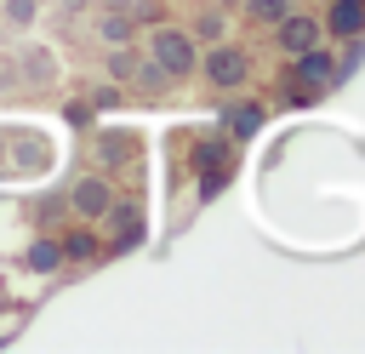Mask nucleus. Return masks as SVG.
Segmentation results:
<instances>
[{
	"mask_svg": "<svg viewBox=\"0 0 365 354\" xmlns=\"http://www.w3.org/2000/svg\"><path fill=\"white\" fill-rule=\"evenodd\" d=\"M63 257H74V263H91V257H97V240H91L86 228H74V234L63 240Z\"/></svg>",
	"mask_w": 365,
	"mask_h": 354,
	"instance_id": "obj_12",
	"label": "nucleus"
},
{
	"mask_svg": "<svg viewBox=\"0 0 365 354\" xmlns=\"http://www.w3.org/2000/svg\"><path fill=\"white\" fill-rule=\"evenodd\" d=\"M319 29H325V34H336V40L365 34V0H331V11L319 17Z\"/></svg>",
	"mask_w": 365,
	"mask_h": 354,
	"instance_id": "obj_6",
	"label": "nucleus"
},
{
	"mask_svg": "<svg viewBox=\"0 0 365 354\" xmlns=\"http://www.w3.org/2000/svg\"><path fill=\"white\" fill-rule=\"evenodd\" d=\"M137 63H143V57H137V51H125V46H114V51H108V74H114V80H131V74H137Z\"/></svg>",
	"mask_w": 365,
	"mask_h": 354,
	"instance_id": "obj_13",
	"label": "nucleus"
},
{
	"mask_svg": "<svg viewBox=\"0 0 365 354\" xmlns=\"http://www.w3.org/2000/svg\"><path fill=\"white\" fill-rule=\"evenodd\" d=\"M285 11H291V0H245V17H251V23H268V29H274Z\"/></svg>",
	"mask_w": 365,
	"mask_h": 354,
	"instance_id": "obj_10",
	"label": "nucleus"
},
{
	"mask_svg": "<svg viewBox=\"0 0 365 354\" xmlns=\"http://www.w3.org/2000/svg\"><path fill=\"white\" fill-rule=\"evenodd\" d=\"M262 126V108H251V103H240L234 114H228V137H251Z\"/></svg>",
	"mask_w": 365,
	"mask_h": 354,
	"instance_id": "obj_11",
	"label": "nucleus"
},
{
	"mask_svg": "<svg viewBox=\"0 0 365 354\" xmlns=\"http://www.w3.org/2000/svg\"><path fill=\"white\" fill-rule=\"evenodd\" d=\"M97 34H103L108 46H125V40L137 34V23H131V11H103V17H97Z\"/></svg>",
	"mask_w": 365,
	"mask_h": 354,
	"instance_id": "obj_8",
	"label": "nucleus"
},
{
	"mask_svg": "<svg viewBox=\"0 0 365 354\" xmlns=\"http://www.w3.org/2000/svg\"><path fill=\"white\" fill-rule=\"evenodd\" d=\"M57 263H63V240H34V246H29V268H34V274H51Z\"/></svg>",
	"mask_w": 365,
	"mask_h": 354,
	"instance_id": "obj_9",
	"label": "nucleus"
},
{
	"mask_svg": "<svg viewBox=\"0 0 365 354\" xmlns=\"http://www.w3.org/2000/svg\"><path fill=\"white\" fill-rule=\"evenodd\" d=\"M319 17H308V11H285L279 23H274V46L285 51V57H297V51H308V46H319Z\"/></svg>",
	"mask_w": 365,
	"mask_h": 354,
	"instance_id": "obj_3",
	"label": "nucleus"
},
{
	"mask_svg": "<svg viewBox=\"0 0 365 354\" xmlns=\"http://www.w3.org/2000/svg\"><path fill=\"white\" fill-rule=\"evenodd\" d=\"M68 6H74V11H80V6H91V0H68Z\"/></svg>",
	"mask_w": 365,
	"mask_h": 354,
	"instance_id": "obj_16",
	"label": "nucleus"
},
{
	"mask_svg": "<svg viewBox=\"0 0 365 354\" xmlns=\"http://www.w3.org/2000/svg\"><path fill=\"white\" fill-rule=\"evenodd\" d=\"M291 63H297V80H302L308 91H331V86H336V57H331L325 46H308V51H297Z\"/></svg>",
	"mask_w": 365,
	"mask_h": 354,
	"instance_id": "obj_4",
	"label": "nucleus"
},
{
	"mask_svg": "<svg viewBox=\"0 0 365 354\" xmlns=\"http://www.w3.org/2000/svg\"><path fill=\"white\" fill-rule=\"evenodd\" d=\"M222 29H228V23H222V11H200V23H194V40H205V46H211V40H222Z\"/></svg>",
	"mask_w": 365,
	"mask_h": 354,
	"instance_id": "obj_14",
	"label": "nucleus"
},
{
	"mask_svg": "<svg viewBox=\"0 0 365 354\" xmlns=\"http://www.w3.org/2000/svg\"><path fill=\"white\" fill-rule=\"evenodd\" d=\"M40 0H6V23H34Z\"/></svg>",
	"mask_w": 365,
	"mask_h": 354,
	"instance_id": "obj_15",
	"label": "nucleus"
},
{
	"mask_svg": "<svg viewBox=\"0 0 365 354\" xmlns=\"http://www.w3.org/2000/svg\"><path fill=\"white\" fill-rule=\"evenodd\" d=\"M148 57L165 69V80H188V74L200 69V40H194L188 29H177V23H160V29L148 34Z\"/></svg>",
	"mask_w": 365,
	"mask_h": 354,
	"instance_id": "obj_1",
	"label": "nucleus"
},
{
	"mask_svg": "<svg viewBox=\"0 0 365 354\" xmlns=\"http://www.w3.org/2000/svg\"><path fill=\"white\" fill-rule=\"evenodd\" d=\"M68 206H74L80 217H103V211L114 206V188H108V177H80V183L68 188Z\"/></svg>",
	"mask_w": 365,
	"mask_h": 354,
	"instance_id": "obj_5",
	"label": "nucleus"
},
{
	"mask_svg": "<svg viewBox=\"0 0 365 354\" xmlns=\"http://www.w3.org/2000/svg\"><path fill=\"white\" fill-rule=\"evenodd\" d=\"M103 217H108V223H114V246H120V251H125V246H137V240H143V211H137V206H108V211H103Z\"/></svg>",
	"mask_w": 365,
	"mask_h": 354,
	"instance_id": "obj_7",
	"label": "nucleus"
},
{
	"mask_svg": "<svg viewBox=\"0 0 365 354\" xmlns=\"http://www.w3.org/2000/svg\"><path fill=\"white\" fill-rule=\"evenodd\" d=\"M200 69H205V80H211L217 91H240V86L251 80V51L234 46V40H211V46L200 51Z\"/></svg>",
	"mask_w": 365,
	"mask_h": 354,
	"instance_id": "obj_2",
	"label": "nucleus"
}]
</instances>
